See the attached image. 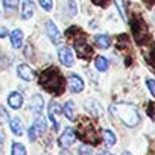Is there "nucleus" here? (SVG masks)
<instances>
[{
    "mask_svg": "<svg viewBox=\"0 0 155 155\" xmlns=\"http://www.w3.org/2000/svg\"><path fill=\"white\" fill-rule=\"evenodd\" d=\"M8 104H9L11 108L18 110V108L23 105V97H21V94H20V93H11L9 97H8Z\"/></svg>",
    "mask_w": 155,
    "mask_h": 155,
    "instance_id": "13",
    "label": "nucleus"
},
{
    "mask_svg": "<svg viewBox=\"0 0 155 155\" xmlns=\"http://www.w3.org/2000/svg\"><path fill=\"white\" fill-rule=\"evenodd\" d=\"M17 71H18V76L21 78V79H25V81H34V78H35L32 68L29 65H26V64H20Z\"/></svg>",
    "mask_w": 155,
    "mask_h": 155,
    "instance_id": "11",
    "label": "nucleus"
},
{
    "mask_svg": "<svg viewBox=\"0 0 155 155\" xmlns=\"http://www.w3.org/2000/svg\"><path fill=\"white\" fill-rule=\"evenodd\" d=\"M46 31H47V37L50 38V41L53 44H59L61 43V34H59V31L56 29V26H55V23L52 20H49L46 23Z\"/></svg>",
    "mask_w": 155,
    "mask_h": 155,
    "instance_id": "8",
    "label": "nucleus"
},
{
    "mask_svg": "<svg viewBox=\"0 0 155 155\" xmlns=\"http://www.w3.org/2000/svg\"><path fill=\"white\" fill-rule=\"evenodd\" d=\"M78 135H79V138L84 143H88V144H97V141H99L96 128H94L93 122L87 117H82L79 120V123H78Z\"/></svg>",
    "mask_w": 155,
    "mask_h": 155,
    "instance_id": "3",
    "label": "nucleus"
},
{
    "mask_svg": "<svg viewBox=\"0 0 155 155\" xmlns=\"http://www.w3.org/2000/svg\"><path fill=\"white\" fill-rule=\"evenodd\" d=\"M116 3H117V8H119V11H120L122 18H123V20H126V15H125V8H123V2H122V0H116Z\"/></svg>",
    "mask_w": 155,
    "mask_h": 155,
    "instance_id": "28",
    "label": "nucleus"
},
{
    "mask_svg": "<svg viewBox=\"0 0 155 155\" xmlns=\"http://www.w3.org/2000/svg\"><path fill=\"white\" fill-rule=\"evenodd\" d=\"M64 114H65V117L68 119V120H73L74 119V105H73V102H67L65 105H64Z\"/></svg>",
    "mask_w": 155,
    "mask_h": 155,
    "instance_id": "19",
    "label": "nucleus"
},
{
    "mask_svg": "<svg viewBox=\"0 0 155 155\" xmlns=\"http://www.w3.org/2000/svg\"><path fill=\"white\" fill-rule=\"evenodd\" d=\"M40 84L46 91L53 96H59L64 93V78L61 71H58L55 67H50L40 74Z\"/></svg>",
    "mask_w": 155,
    "mask_h": 155,
    "instance_id": "1",
    "label": "nucleus"
},
{
    "mask_svg": "<svg viewBox=\"0 0 155 155\" xmlns=\"http://www.w3.org/2000/svg\"><path fill=\"white\" fill-rule=\"evenodd\" d=\"M96 5H101V6H105L107 5V0H93Z\"/></svg>",
    "mask_w": 155,
    "mask_h": 155,
    "instance_id": "33",
    "label": "nucleus"
},
{
    "mask_svg": "<svg viewBox=\"0 0 155 155\" xmlns=\"http://www.w3.org/2000/svg\"><path fill=\"white\" fill-rule=\"evenodd\" d=\"M35 12V3L32 0H25L23 2V8H21V17L25 20H29Z\"/></svg>",
    "mask_w": 155,
    "mask_h": 155,
    "instance_id": "10",
    "label": "nucleus"
},
{
    "mask_svg": "<svg viewBox=\"0 0 155 155\" xmlns=\"http://www.w3.org/2000/svg\"><path fill=\"white\" fill-rule=\"evenodd\" d=\"M5 37H6V29L0 28V38H5Z\"/></svg>",
    "mask_w": 155,
    "mask_h": 155,
    "instance_id": "34",
    "label": "nucleus"
},
{
    "mask_svg": "<svg viewBox=\"0 0 155 155\" xmlns=\"http://www.w3.org/2000/svg\"><path fill=\"white\" fill-rule=\"evenodd\" d=\"M94 65L99 71H107L108 70V61L104 58V56H96L94 59Z\"/></svg>",
    "mask_w": 155,
    "mask_h": 155,
    "instance_id": "17",
    "label": "nucleus"
},
{
    "mask_svg": "<svg viewBox=\"0 0 155 155\" xmlns=\"http://www.w3.org/2000/svg\"><path fill=\"white\" fill-rule=\"evenodd\" d=\"M67 12H68V15H74L76 14V3H74V0H68V3H67Z\"/></svg>",
    "mask_w": 155,
    "mask_h": 155,
    "instance_id": "24",
    "label": "nucleus"
},
{
    "mask_svg": "<svg viewBox=\"0 0 155 155\" xmlns=\"http://www.w3.org/2000/svg\"><path fill=\"white\" fill-rule=\"evenodd\" d=\"M123 155H131V152H123Z\"/></svg>",
    "mask_w": 155,
    "mask_h": 155,
    "instance_id": "35",
    "label": "nucleus"
},
{
    "mask_svg": "<svg viewBox=\"0 0 155 155\" xmlns=\"http://www.w3.org/2000/svg\"><path fill=\"white\" fill-rule=\"evenodd\" d=\"M94 41H96V46L101 47V49H108L110 44H111V40H110L108 35H96Z\"/></svg>",
    "mask_w": 155,
    "mask_h": 155,
    "instance_id": "16",
    "label": "nucleus"
},
{
    "mask_svg": "<svg viewBox=\"0 0 155 155\" xmlns=\"http://www.w3.org/2000/svg\"><path fill=\"white\" fill-rule=\"evenodd\" d=\"M31 105H32V110H35L37 113H40V111L43 110V105H44V102H43V97H41L40 94H35V96L32 97V102H31Z\"/></svg>",
    "mask_w": 155,
    "mask_h": 155,
    "instance_id": "18",
    "label": "nucleus"
},
{
    "mask_svg": "<svg viewBox=\"0 0 155 155\" xmlns=\"http://www.w3.org/2000/svg\"><path fill=\"white\" fill-rule=\"evenodd\" d=\"M3 3H5V8L6 9H15L18 6V0H3Z\"/></svg>",
    "mask_w": 155,
    "mask_h": 155,
    "instance_id": "22",
    "label": "nucleus"
},
{
    "mask_svg": "<svg viewBox=\"0 0 155 155\" xmlns=\"http://www.w3.org/2000/svg\"><path fill=\"white\" fill-rule=\"evenodd\" d=\"M146 84H147V88H149V91H150V94L155 97V81L153 79H146Z\"/></svg>",
    "mask_w": 155,
    "mask_h": 155,
    "instance_id": "25",
    "label": "nucleus"
},
{
    "mask_svg": "<svg viewBox=\"0 0 155 155\" xmlns=\"http://www.w3.org/2000/svg\"><path fill=\"white\" fill-rule=\"evenodd\" d=\"M37 134H38V129H37V126L34 125V126L29 129V138H31V140H35V138H37Z\"/></svg>",
    "mask_w": 155,
    "mask_h": 155,
    "instance_id": "30",
    "label": "nucleus"
},
{
    "mask_svg": "<svg viewBox=\"0 0 155 155\" xmlns=\"http://www.w3.org/2000/svg\"><path fill=\"white\" fill-rule=\"evenodd\" d=\"M102 135H104V140H105L107 146H114V144H116V135H114L110 129H105V131L102 132Z\"/></svg>",
    "mask_w": 155,
    "mask_h": 155,
    "instance_id": "20",
    "label": "nucleus"
},
{
    "mask_svg": "<svg viewBox=\"0 0 155 155\" xmlns=\"http://www.w3.org/2000/svg\"><path fill=\"white\" fill-rule=\"evenodd\" d=\"M74 49L79 55V58L82 59H90L93 56V49L85 43V38H79V40H74Z\"/></svg>",
    "mask_w": 155,
    "mask_h": 155,
    "instance_id": "5",
    "label": "nucleus"
},
{
    "mask_svg": "<svg viewBox=\"0 0 155 155\" xmlns=\"http://www.w3.org/2000/svg\"><path fill=\"white\" fill-rule=\"evenodd\" d=\"M68 87L73 93H79V91L84 90V81L78 74H71L68 78Z\"/></svg>",
    "mask_w": 155,
    "mask_h": 155,
    "instance_id": "9",
    "label": "nucleus"
},
{
    "mask_svg": "<svg viewBox=\"0 0 155 155\" xmlns=\"http://www.w3.org/2000/svg\"><path fill=\"white\" fill-rule=\"evenodd\" d=\"M9 65V61H8V58L0 52V67H8Z\"/></svg>",
    "mask_w": 155,
    "mask_h": 155,
    "instance_id": "29",
    "label": "nucleus"
},
{
    "mask_svg": "<svg viewBox=\"0 0 155 155\" xmlns=\"http://www.w3.org/2000/svg\"><path fill=\"white\" fill-rule=\"evenodd\" d=\"M11 43H12V46L15 49L21 47V44H23V32L20 29H15V31L11 32Z\"/></svg>",
    "mask_w": 155,
    "mask_h": 155,
    "instance_id": "14",
    "label": "nucleus"
},
{
    "mask_svg": "<svg viewBox=\"0 0 155 155\" xmlns=\"http://www.w3.org/2000/svg\"><path fill=\"white\" fill-rule=\"evenodd\" d=\"M62 110H61V107L58 105V104H55V102H52L50 104V108H49V113H52V114H55V113H61Z\"/></svg>",
    "mask_w": 155,
    "mask_h": 155,
    "instance_id": "27",
    "label": "nucleus"
},
{
    "mask_svg": "<svg viewBox=\"0 0 155 155\" xmlns=\"http://www.w3.org/2000/svg\"><path fill=\"white\" fill-rule=\"evenodd\" d=\"M11 155H26V147L21 143H14L11 149Z\"/></svg>",
    "mask_w": 155,
    "mask_h": 155,
    "instance_id": "21",
    "label": "nucleus"
},
{
    "mask_svg": "<svg viewBox=\"0 0 155 155\" xmlns=\"http://www.w3.org/2000/svg\"><path fill=\"white\" fill-rule=\"evenodd\" d=\"M74 140H76V132L71 128H65V131L61 134L58 143H59L61 147H68V146H71L74 143Z\"/></svg>",
    "mask_w": 155,
    "mask_h": 155,
    "instance_id": "6",
    "label": "nucleus"
},
{
    "mask_svg": "<svg viewBox=\"0 0 155 155\" xmlns=\"http://www.w3.org/2000/svg\"><path fill=\"white\" fill-rule=\"evenodd\" d=\"M35 126H37L38 131L44 132V131H46V122H44V119H43V117H38V119L35 120Z\"/></svg>",
    "mask_w": 155,
    "mask_h": 155,
    "instance_id": "23",
    "label": "nucleus"
},
{
    "mask_svg": "<svg viewBox=\"0 0 155 155\" xmlns=\"http://www.w3.org/2000/svg\"><path fill=\"white\" fill-rule=\"evenodd\" d=\"M58 56H59L61 64H62V65H65V67H71V65L74 64L73 52H71V49H68V47H62V49H59Z\"/></svg>",
    "mask_w": 155,
    "mask_h": 155,
    "instance_id": "7",
    "label": "nucleus"
},
{
    "mask_svg": "<svg viewBox=\"0 0 155 155\" xmlns=\"http://www.w3.org/2000/svg\"><path fill=\"white\" fill-rule=\"evenodd\" d=\"M40 5L43 6L44 11H50L52 9V0H40Z\"/></svg>",
    "mask_w": 155,
    "mask_h": 155,
    "instance_id": "26",
    "label": "nucleus"
},
{
    "mask_svg": "<svg viewBox=\"0 0 155 155\" xmlns=\"http://www.w3.org/2000/svg\"><path fill=\"white\" fill-rule=\"evenodd\" d=\"M85 108H87L93 116H96V117L102 116V113H104V111H102V107H101L94 99H88V101L85 102Z\"/></svg>",
    "mask_w": 155,
    "mask_h": 155,
    "instance_id": "12",
    "label": "nucleus"
},
{
    "mask_svg": "<svg viewBox=\"0 0 155 155\" xmlns=\"http://www.w3.org/2000/svg\"><path fill=\"white\" fill-rule=\"evenodd\" d=\"M9 126H11V131L15 134V135H23V123L20 122L18 117H14L9 120Z\"/></svg>",
    "mask_w": 155,
    "mask_h": 155,
    "instance_id": "15",
    "label": "nucleus"
},
{
    "mask_svg": "<svg viewBox=\"0 0 155 155\" xmlns=\"http://www.w3.org/2000/svg\"><path fill=\"white\" fill-rule=\"evenodd\" d=\"M79 153L81 155H91V149L88 146H81L79 147Z\"/></svg>",
    "mask_w": 155,
    "mask_h": 155,
    "instance_id": "31",
    "label": "nucleus"
},
{
    "mask_svg": "<svg viewBox=\"0 0 155 155\" xmlns=\"http://www.w3.org/2000/svg\"><path fill=\"white\" fill-rule=\"evenodd\" d=\"M3 141H5V134H3L2 129H0V150H2V147H3Z\"/></svg>",
    "mask_w": 155,
    "mask_h": 155,
    "instance_id": "32",
    "label": "nucleus"
},
{
    "mask_svg": "<svg viewBox=\"0 0 155 155\" xmlns=\"http://www.w3.org/2000/svg\"><path fill=\"white\" fill-rule=\"evenodd\" d=\"M131 28H132V32H134V37H135V40H137V43H144L146 41V38H147V28H146V25L138 18H132L131 20Z\"/></svg>",
    "mask_w": 155,
    "mask_h": 155,
    "instance_id": "4",
    "label": "nucleus"
},
{
    "mask_svg": "<svg viewBox=\"0 0 155 155\" xmlns=\"http://www.w3.org/2000/svg\"><path fill=\"white\" fill-rule=\"evenodd\" d=\"M110 113L116 119H119L122 123H125L126 126H131V128L138 125V122H140V114H138L135 105H132V104H125V102L113 104L110 107Z\"/></svg>",
    "mask_w": 155,
    "mask_h": 155,
    "instance_id": "2",
    "label": "nucleus"
}]
</instances>
